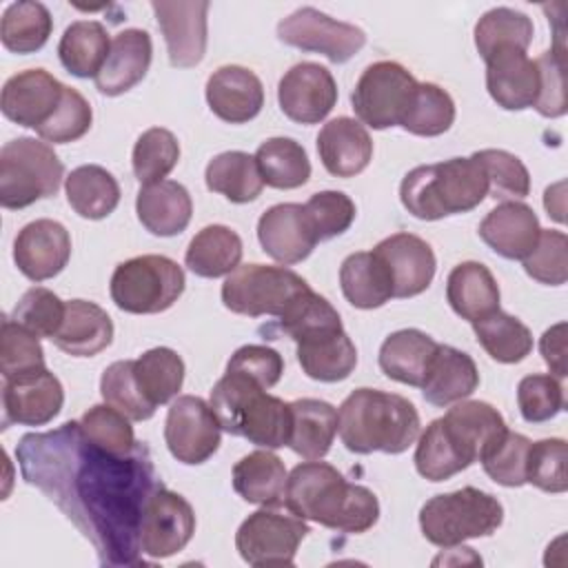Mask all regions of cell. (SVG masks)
I'll list each match as a JSON object with an SVG mask.
<instances>
[{"label": "cell", "instance_id": "f35d334b", "mask_svg": "<svg viewBox=\"0 0 568 568\" xmlns=\"http://www.w3.org/2000/svg\"><path fill=\"white\" fill-rule=\"evenodd\" d=\"M297 362L302 371L317 382H342L357 364L353 339L339 331L297 344Z\"/></svg>", "mask_w": 568, "mask_h": 568}, {"label": "cell", "instance_id": "5bb4252c", "mask_svg": "<svg viewBox=\"0 0 568 568\" xmlns=\"http://www.w3.org/2000/svg\"><path fill=\"white\" fill-rule=\"evenodd\" d=\"M195 532V513L191 504L164 486H160L140 521V548L146 557L164 559L180 552Z\"/></svg>", "mask_w": 568, "mask_h": 568}, {"label": "cell", "instance_id": "277c9868", "mask_svg": "<svg viewBox=\"0 0 568 568\" xmlns=\"http://www.w3.org/2000/svg\"><path fill=\"white\" fill-rule=\"evenodd\" d=\"M486 195L488 182L475 155L415 166L404 175L399 186L404 209L413 217L428 222L468 213L479 206Z\"/></svg>", "mask_w": 568, "mask_h": 568}, {"label": "cell", "instance_id": "e7e4bbea", "mask_svg": "<svg viewBox=\"0 0 568 568\" xmlns=\"http://www.w3.org/2000/svg\"><path fill=\"white\" fill-rule=\"evenodd\" d=\"M226 371L242 373L262 388H273L284 373V359L275 348L262 344H246L231 355Z\"/></svg>", "mask_w": 568, "mask_h": 568}, {"label": "cell", "instance_id": "7dc6e473", "mask_svg": "<svg viewBox=\"0 0 568 568\" xmlns=\"http://www.w3.org/2000/svg\"><path fill=\"white\" fill-rule=\"evenodd\" d=\"M470 462L457 448L453 437L448 435L442 417L430 422L426 430L419 435L415 448V468L428 481H444L453 475L466 470Z\"/></svg>", "mask_w": 568, "mask_h": 568}, {"label": "cell", "instance_id": "60d3db41", "mask_svg": "<svg viewBox=\"0 0 568 568\" xmlns=\"http://www.w3.org/2000/svg\"><path fill=\"white\" fill-rule=\"evenodd\" d=\"M255 164L262 182L273 189H297L311 178V162L293 138H268L255 151Z\"/></svg>", "mask_w": 568, "mask_h": 568}, {"label": "cell", "instance_id": "d590c367", "mask_svg": "<svg viewBox=\"0 0 568 568\" xmlns=\"http://www.w3.org/2000/svg\"><path fill=\"white\" fill-rule=\"evenodd\" d=\"M242 251V240L233 229L224 224H211L189 242L184 264L191 273L213 280L233 273L240 266Z\"/></svg>", "mask_w": 568, "mask_h": 568}, {"label": "cell", "instance_id": "ac0fdd59", "mask_svg": "<svg viewBox=\"0 0 568 568\" xmlns=\"http://www.w3.org/2000/svg\"><path fill=\"white\" fill-rule=\"evenodd\" d=\"M71 257V235L55 220H36L20 229L13 242V260L18 271L33 280L44 282L55 277Z\"/></svg>", "mask_w": 568, "mask_h": 568}, {"label": "cell", "instance_id": "1f68e13d", "mask_svg": "<svg viewBox=\"0 0 568 568\" xmlns=\"http://www.w3.org/2000/svg\"><path fill=\"white\" fill-rule=\"evenodd\" d=\"M446 300L459 317L473 324L499 311V286L481 262H462L448 273Z\"/></svg>", "mask_w": 568, "mask_h": 568}, {"label": "cell", "instance_id": "4fadbf2b", "mask_svg": "<svg viewBox=\"0 0 568 568\" xmlns=\"http://www.w3.org/2000/svg\"><path fill=\"white\" fill-rule=\"evenodd\" d=\"M220 430L211 404L195 395H180L166 413L164 442L178 462L195 466L220 448Z\"/></svg>", "mask_w": 568, "mask_h": 568}, {"label": "cell", "instance_id": "3957f363", "mask_svg": "<svg viewBox=\"0 0 568 568\" xmlns=\"http://www.w3.org/2000/svg\"><path fill=\"white\" fill-rule=\"evenodd\" d=\"M342 444L357 455L375 450L404 453L419 435V415L413 402L377 388L353 390L337 410Z\"/></svg>", "mask_w": 568, "mask_h": 568}, {"label": "cell", "instance_id": "4316f807", "mask_svg": "<svg viewBox=\"0 0 568 568\" xmlns=\"http://www.w3.org/2000/svg\"><path fill=\"white\" fill-rule=\"evenodd\" d=\"M317 153L331 175L353 178L368 166L373 158V140L359 120L342 115L322 126L317 135Z\"/></svg>", "mask_w": 568, "mask_h": 568}, {"label": "cell", "instance_id": "e0dca14e", "mask_svg": "<svg viewBox=\"0 0 568 568\" xmlns=\"http://www.w3.org/2000/svg\"><path fill=\"white\" fill-rule=\"evenodd\" d=\"M158 27L166 40L169 62L189 69L202 62L206 51V0L191 2H151Z\"/></svg>", "mask_w": 568, "mask_h": 568}, {"label": "cell", "instance_id": "7402d4cb", "mask_svg": "<svg viewBox=\"0 0 568 568\" xmlns=\"http://www.w3.org/2000/svg\"><path fill=\"white\" fill-rule=\"evenodd\" d=\"M442 422L470 464L481 462L508 433L501 413L488 402L479 399L457 402L453 408H448Z\"/></svg>", "mask_w": 568, "mask_h": 568}, {"label": "cell", "instance_id": "603a6c76", "mask_svg": "<svg viewBox=\"0 0 568 568\" xmlns=\"http://www.w3.org/2000/svg\"><path fill=\"white\" fill-rule=\"evenodd\" d=\"M486 89L506 111H521L535 104L539 93V71L526 51L506 47L486 60Z\"/></svg>", "mask_w": 568, "mask_h": 568}, {"label": "cell", "instance_id": "44dd1931", "mask_svg": "<svg viewBox=\"0 0 568 568\" xmlns=\"http://www.w3.org/2000/svg\"><path fill=\"white\" fill-rule=\"evenodd\" d=\"M257 240L262 251L280 264H297L306 260L320 242L304 204H275L262 213L257 222Z\"/></svg>", "mask_w": 568, "mask_h": 568}, {"label": "cell", "instance_id": "681fc988", "mask_svg": "<svg viewBox=\"0 0 568 568\" xmlns=\"http://www.w3.org/2000/svg\"><path fill=\"white\" fill-rule=\"evenodd\" d=\"M180 160L178 138L162 126L146 129L133 146V173L140 184H153L164 180Z\"/></svg>", "mask_w": 568, "mask_h": 568}, {"label": "cell", "instance_id": "d6a6232c", "mask_svg": "<svg viewBox=\"0 0 568 568\" xmlns=\"http://www.w3.org/2000/svg\"><path fill=\"white\" fill-rule=\"evenodd\" d=\"M337 433V410L324 399L291 402V437L288 448L304 459H322Z\"/></svg>", "mask_w": 568, "mask_h": 568}, {"label": "cell", "instance_id": "2e32d148", "mask_svg": "<svg viewBox=\"0 0 568 568\" xmlns=\"http://www.w3.org/2000/svg\"><path fill=\"white\" fill-rule=\"evenodd\" d=\"M64 404L60 379L42 368L29 375L4 379L2 386V426H44Z\"/></svg>", "mask_w": 568, "mask_h": 568}, {"label": "cell", "instance_id": "f907efd6", "mask_svg": "<svg viewBox=\"0 0 568 568\" xmlns=\"http://www.w3.org/2000/svg\"><path fill=\"white\" fill-rule=\"evenodd\" d=\"M473 155L484 169L490 197L510 202V200H521L530 193L528 169L517 155L504 149H481Z\"/></svg>", "mask_w": 568, "mask_h": 568}, {"label": "cell", "instance_id": "91938a15", "mask_svg": "<svg viewBox=\"0 0 568 568\" xmlns=\"http://www.w3.org/2000/svg\"><path fill=\"white\" fill-rule=\"evenodd\" d=\"M304 211L320 242L342 235L355 220V202L342 191L313 193Z\"/></svg>", "mask_w": 568, "mask_h": 568}, {"label": "cell", "instance_id": "b9f144b4", "mask_svg": "<svg viewBox=\"0 0 568 568\" xmlns=\"http://www.w3.org/2000/svg\"><path fill=\"white\" fill-rule=\"evenodd\" d=\"M133 375L140 393L158 408L171 402L182 388L184 362L173 348L158 346L133 359Z\"/></svg>", "mask_w": 568, "mask_h": 568}, {"label": "cell", "instance_id": "7bdbcfd3", "mask_svg": "<svg viewBox=\"0 0 568 568\" xmlns=\"http://www.w3.org/2000/svg\"><path fill=\"white\" fill-rule=\"evenodd\" d=\"M51 29L53 20L42 2H13L2 13L0 40L11 53H33L47 44Z\"/></svg>", "mask_w": 568, "mask_h": 568}, {"label": "cell", "instance_id": "f5cc1de1", "mask_svg": "<svg viewBox=\"0 0 568 568\" xmlns=\"http://www.w3.org/2000/svg\"><path fill=\"white\" fill-rule=\"evenodd\" d=\"M100 393L109 406L118 408L133 422H144L155 413V406L138 388L133 359H120L106 366L100 379Z\"/></svg>", "mask_w": 568, "mask_h": 568}, {"label": "cell", "instance_id": "f546056e", "mask_svg": "<svg viewBox=\"0 0 568 568\" xmlns=\"http://www.w3.org/2000/svg\"><path fill=\"white\" fill-rule=\"evenodd\" d=\"M477 386L479 371L475 359L455 346L439 344L422 384L424 399L433 406H448L473 395Z\"/></svg>", "mask_w": 568, "mask_h": 568}, {"label": "cell", "instance_id": "30bf717a", "mask_svg": "<svg viewBox=\"0 0 568 568\" xmlns=\"http://www.w3.org/2000/svg\"><path fill=\"white\" fill-rule=\"evenodd\" d=\"M417 80L413 73L393 60H379L364 69L351 95L355 115L371 129H388L402 122Z\"/></svg>", "mask_w": 568, "mask_h": 568}, {"label": "cell", "instance_id": "7c38bea8", "mask_svg": "<svg viewBox=\"0 0 568 568\" xmlns=\"http://www.w3.org/2000/svg\"><path fill=\"white\" fill-rule=\"evenodd\" d=\"M277 38L288 47L322 53L335 64L351 60L366 44V33L359 27L335 20L315 7H302L280 20Z\"/></svg>", "mask_w": 568, "mask_h": 568}, {"label": "cell", "instance_id": "ab89813d", "mask_svg": "<svg viewBox=\"0 0 568 568\" xmlns=\"http://www.w3.org/2000/svg\"><path fill=\"white\" fill-rule=\"evenodd\" d=\"M209 191L224 195L235 204L253 202L262 193V175L255 158L244 151H224L215 155L204 171Z\"/></svg>", "mask_w": 568, "mask_h": 568}, {"label": "cell", "instance_id": "9f6ffc18", "mask_svg": "<svg viewBox=\"0 0 568 568\" xmlns=\"http://www.w3.org/2000/svg\"><path fill=\"white\" fill-rule=\"evenodd\" d=\"M524 271L548 286H561L568 280V237L555 229H541L535 248L521 260Z\"/></svg>", "mask_w": 568, "mask_h": 568}, {"label": "cell", "instance_id": "db71d44e", "mask_svg": "<svg viewBox=\"0 0 568 568\" xmlns=\"http://www.w3.org/2000/svg\"><path fill=\"white\" fill-rule=\"evenodd\" d=\"M82 433L100 448L115 453V455H129L138 448L131 419L122 415L118 408L109 404H95L80 417Z\"/></svg>", "mask_w": 568, "mask_h": 568}, {"label": "cell", "instance_id": "6125c7cd", "mask_svg": "<svg viewBox=\"0 0 568 568\" xmlns=\"http://www.w3.org/2000/svg\"><path fill=\"white\" fill-rule=\"evenodd\" d=\"M530 439L526 435L508 430L504 439L481 459L486 475L508 488L526 484V462L530 450Z\"/></svg>", "mask_w": 568, "mask_h": 568}, {"label": "cell", "instance_id": "9c48e42d", "mask_svg": "<svg viewBox=\"0 0 568 568\" xmlns=\"http://www.w3.org/2000/svg\"><path fill=\"white\" fill-rule=\"evenodd\" d=\"M306 288H311L306 280L291 268L240 264L222 284V302L237 315L280 317Z\"/></svg>", "mask_w": 568, "mask_h": 568}, {"label": "cell", "instance_id": "ffe728a7", "mask_svg": "<svg viewBox=\"0 0 568 568\" xmlns=\"http://www.w3.org/2000/svg\"><path fill=\"white\" fill-rule=\"evenodd\" d=\"M373 253L390 273L393 297H415L424 293L435 277V253L426 240L413 233L388 235Z\"/></svg>", "mask_w": 568, "mask_h": 568}, {"label": "cell", "instance_id": "8fae6325", "mask_svg": "<svg viewBox=\"0 0 568 568\" xmlns=\"http://www.w3.org/2000/svg\"><path fill=\"white\" fill-rule=\"evenodd\" d=\"M277 508L280 506H262L240 524L235 548L246 564L293 566L297 546L311 530L302 517Z\"/></svg>", "mask_w": 568, "mask_h": 568}, {"label": "cell", "instance_id": "ee69618b", "mask_svg": "<svg viewBox=\"0 0 568 568\" xmlns=\"http://www.w3.org/2000/svg\"><path fill=\"white\" fill-rule=\"evenodd\" d=\"M473 331L481 348L501 364H517L532 351V335L528 326L504 311H495L488 317L473 322Z\"/></svg>", "mask_w": 568, "mask_h": 568}, {"label": "cell", "instance_id": "816d5d0a", "mask_svg": "<svg viewBox=\"0 0 568 568\" xmlns=\"http://www.w3.org/2000/svg\"><path fill=\"white\" fill-rule=\"evenodd\" d=\"M44 351L40 346V337L24 328L22 324L4 317L2 335H0V373L4 379L29 375L42 371Z\"/></svg>", "mask_w": 568, "mask_h": 568}, {"label": "cell", "instance_id": "836d02e7", "mask_svg": "<svg viewBox=\"0 0 568 568\" xmlns=\"http://www.w3.org/2000/svg\"><path fill=\"white\" fill-rule=\"evenodd\" d=\"M286 479L284 462L268 448L253 450L233 466V488L248 504L284 506Z\"/></svg>", "mask_w": 568, "mask_h": 568}, {"label": "cell", "instance_id": "f6af8a7d", "mask_svg": "<svg viewBox=\"0 0 568 568\" xmlns=\"http://www.w3.org/2000/svg\"><path fill=\"white\" fill-rule=\"evenodd\" d=\"M532 20L510 7H495L486 11L475 24V47L484 62L499 49L513 47L526 51L532 42Z\"/></svg>", "mask_w": 568, "mask_h": 568}, {"label": "cell", "instance_id": "52a82bcc", "mask_svg": "<svg viewBox=\"0 0 568 568\" xmlns=\"http://www.w3.org/2000/svg\"><path fill=\"white\" fill-rule=\"evenodd\" d=\"M64 164L36 138H16L0 149V204L18 211L58 193Z\"/></svg>", "mask_w": 568, "mask_h": 568}, {"label": "cell", "instance_id": "74e56055", "mask_svg": "<svg viewBox=\"0 0 568 568\" xmlns=\"http://www.w3.org/2000/svg\"><path fill=\"white\" fill-rule=\"evenodd\" d=\"M111 40L106 29L95 20L71 22L58 44L62 67L75 78H95L109 55Z\"/></svg>", "mask_w": 568, "mask_h": 568}, {"label": "cell", "instance_id": "d4e9b609", "mask_svg": "<svg viewBox=\"0 0 568 568\" xmlns=\"http://www.w3.org/2000/svg\"><path fill=\"white\" fill-rule=\"evenodd\" d=\"M541 233L535 211L517 200L501 202L479 224V237L506 260H524Z\"/></svg>", "mask_w": 568, "mask_h": 568}, {"label": "cell", "instance_id": "7a4b0ae2", "mask_svg": "<svg viewBox=\"0 0 568 568\" xmlns=\"http://www.w3.org/2000/svg\"><path fill=\"white\" fill-rule=\"evenodd\" d=\"M284 506L302 519L355 535L366 532L379 519V501L373 490L346 481L335 466L317 459L291 470Z\"/></svg>", "mask_w": 568, "mask_h": 568}, {"label": "cell", "instance_id": "484cf974", "mask_svg": "<svg viewBox=\"0 0 568 568\" xmlns=\"http://www.w3.org/2000/svg\"><path fill=\"white\" fill-rule=\"evenodd\" d=\"M153 58L151 36L144 29H124L111 40L109 55L95 75V89L104 95H122L149 71Z\"/></svg>", "mask_w": 568, "mask_h": 568}, {"label": "cell", "instance_id": "11a10c76", "mask_svg": "<svg viewBox=\"0 0 568 568\" xmlns=\"http://www.w3.org/2000/svg\"><path fill=\"white\" fill-rule=\"evenodd\" d=\"M91 120H93V111H91V104L87 102V98L80 91L64 87L58 109L36 131L47 142L67 144V142L80 140L91 129Z\"/></svg>", "mask_w": 568, "mask_h": 568}, {"label": "cell", "instance_id": "8d00e7d4", "mask_svg": "<svg viewBox=\"0 0 568 568\" xmlns=\"http://www.w3.org/2000/svg\"><path fill=\"white\" fill-rule=\"evenodd\" d=\"M64 191L71 209L87 220L111 215L120 202L118 180L98 164H82L64 180Z\"/></svg>", "mask_w": 568, "mask_h": 568}, {"label": "cell", "instance_id": "83f0119b", "mask_svg": "<svg viewBox=\"0 0 568 568\" xmlns=\"http://www.w3.org/2000/svg\"><path fill=\"white\" fill-rule=\"evenodd\" d=\"M135 211L142 226L160 237L182 233L193 213L189 191L175 180H160L144 184L135 197Z\"/></svg>", "mask_w": 568, "mask_h": 568}, {"label": "cell", "instance_id": "6f0895ef", "mask_svg": "<svg viewBox=\"0 0 568 568\" xmlns=\"http://www.w3.org/2000/svg\"><path fill=\"white\" fill-rule=\"evenodd\" d=\"M67 302L44 286L29 288L13 308L11 320L36 333L38 337H53L64 320Z\"/></svg>", "mask_w": 568, "mask_h": 568}, {"label": "cell", "instance_id": "cb8c5ba5", "mask_svg": "<svg viewBox=\"0 0 568 568\" xmlns=\"http://www.w3.org/2000/svg\"><path fill=\"white\" fill-rule=\"evenodd\" d=\"M206 102L220 120L231 124H244L262 111L264 87L251 69L240 64H226L209 75Z\"/></svg>", "mask_w": 568, "mask_h": 568}, {"label": "cell", "instance_id": "94428289", "mask_svg": "<svg viewBox=\"0 0 568 568\" xmlns=\"http://www.w3.org/2000/svg\"><path fill=\"white\" fill-rule=\"evenodd\" d=\"M517 404L528 424H541L564 408V388L555 375H526L517 386Z\"/></svg>", "mask_w": 568, "mask_h": 568}, {"label": "cell", "instance_id": "d6986e66", "mask_svg": "<svg viewBox=\"0 0 568 568\" xmlns=\"http://www.w3.org/2000/svg\"><path fill=\"white\" fill-rule=\"evenodd\" d=\"M64 87L67 84L55 80L44 69L20 71L11 75L2 87V95H0L2 113L7 120L20 126L38 129L58 109Z\"/></svg>", "mask_w": 568, "mask_h": 568}, {"label": "cell", "instance_id": "be15d7a7", "mask_svg": "<svg viewBox=\"0 0 568 568\" xmlns=\"http://www.w3.org/2000/svg\"><path fill=\"white\" fill-rule=\"evenodd\" d=\"M539 71V93L535 109L544 118H559L566 113V60L561 51H544L537 60Z\"/></svg>", "mask_w": 568, "mask_h": 568}, {"label": "cell", "instance_id": "f1b7e54d", "mask_svg": "<svg viewBox=\"0 0 568 568\" xmlns=\"http://www.w3.org/2000/svg\"><path fill=\"white\" fill-rule=\"evenodd\" d=\"M113 339V322L109 313L87 300H69L60 331L51 342L73 357H93Z\"/></svg>", "mask_w": 568, "mask_h": 568}, {"label": "cell", "instance_id": "6da1fadb", "mask_svg": "<svg viewBox=\"0 0 568 568\" xmlns=\"http://www.w3.org/2000/svg\"><path fill=\"white\" fill-rule=\"evenodd\" d=\"M16 457L24 479L91 539L100 564H142V513L162 486L144 446L115 455L95 446L80 422H67L49 433L24 435Z\"/></svg>", "mask_w": 568, "mask_h": 568}, {"label": "cell", "instance_id": "ba28073f", "mask_svg": "<svg viewBox=\"0 0 568 568\" xmlns=\"http://www.w3.org/2000/svg\"><path fill=\"white\" fill-rule=\"evenodd\" d=\"M184 271L166 255H138L111 275V300L124 313L151 315L171 308L184 291Z\"/></svg>", "mask_w": 568, "mask_h": 568}, {"label": "cell", "instance_id": "5b68a950", "mask_svg": "<svg viewBox=\"0 0 568 568\" xmlns=\"http://www.w3.org/2000/svg\"><path fill=\"white\" fill-rule=\"evenodd\" d=\"M209 404L222 430L268 450L288 446L291 404L268 395L246 375L226 371L213 386Z\"/></svg>", "mask_w": 568, "mask_h": 568}, {"label": "cell", "instance_id": "03108f58", "mask_svg": "<svg viewBox=\"0 0 568 568\" xmlns=\"http://www.w3.org/2000/svg\"><path fill=\"white\" fill-rule=\"evenodd\" d=\"M539 351L548 368L555 373V377H566V322H557L548 331H544L539 339Z\"/></svg>", "mask_w": 568, "mask_h": 568}, {"label": "cell", "instance_id": "9a60e30c", "mask_svg": "<svg viewBox=\"0 0 568 568\" xmlns=\"http://www.w3.org/2000/svg\"><path fill=\"white\" fill-rule=\"evenodd\" d=\"M277 100L288 120L297 124H317L337 102V82L326 67L317 62H300L282 75Z\"/></svg>", "mask_w": 568, "mask_h": 568}, {"label": "cell", "instance_id": "4dcf8cb0", "mask_svg": "<svg viewBox=\"0 0 568 568\" xmlns=\"http://www.w3.org/2000/svg\"><path fill=\"white\" fill-rule=\"evenodd\" d=\"M437 346L439 344L419 328L395 331L379 346V368L399 384L422 388Z\"/></svg>", "mask_w": 568, "mask_h": 568}, {"label": "cell", "instance_id": "8992f818", "mask_svg": "<svg viewBox=\"0 0 568 568\" xmlns=\"http://www.w3.org/2000/svg\"><path fill=\"white\" fill-rule=\"evenodd\" d=\"M501 521L504 508L499 499L473 486L435 495L419 510L422 535L439 548H453L473 537H488Z\"/></svg>", "mask_w": 568, "mask_h": 568}, {"label": "cell", "instance_id": "e575fe53", "mask_svg": "<svg viewBox=\"0 0 568 568\" xmlns=\"http://www.w3.org/2000/svg\"><path fill=\"white\" fill-rule=\"evenodd\" d=\"M339 286L355 308H379L393 297L390 273L373 251L351 253L342 262Z\"/></svg>", "mask_w": 568, "mask_h": 568}, {"label": "cell", "instance_id": "bcb514c9", "mask_svg": "<svg viewBox=\"0 0 568 568\" xmlns=\"http://www.w3.org/2000/svg\"><path fill=\"white\" fill-rule=\"evenodd\" d=\"M280 328L297 344L344 331L339 313L313 288H306L288 304V308L280 315Z\"/></svg>", "mask_w": 568, "mask_h": 568}, {"label": "cell", "instance_id": "c3c4849f", "mask_svg": "<svg viewBox=\"0 0 568 568\" xmlns=\"http://www.w3.org/2000/svg\"><path fill=\"white\" fill-rule=\"evenodd\" d=\"M455 122V102L448 91L433 82H417L413 100L399 122L408 133L435 138L446 133Z\"/></svg>", "mask_w": 568, "mask_h": 568}, {"label": "cell", "instance_id": "680465c9", "mask_svg": "<svg viewBox=\"0 0 568 568\" xmlns=\"http://www.w3.org/2000/svg\"><path fill=\"white\" fill-rule=\"evenodd\" d=\"M526 484L546 493H566V442L559 437L530 444L526 462Z\"/></svg>", "mask_w": 568, "mask_h": 568}]
</instances>
